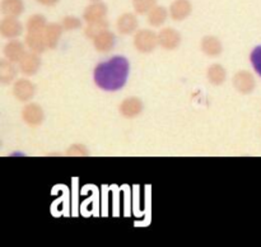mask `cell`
Masks as SVG:
<instances>
[{
	"mask_svg": "<svg viewBox=\"0 0 261 247\" xmlns=\"http://www.w3.org/2000/svg\"><path fill=\"white\" fill-rule=\"evenodd\" d=\"M129 61L122 56H115L94 69V83L103 91H119L126 84L129 76Z\"/></svg>",
	"mask_w": 261,
	"mask_h": 247,
	"instance_id": "6da1fadb",
	"label": "cell"
},
{
	"mask_svg": "<svg viewBox=\"0 0 261 247\" xmlns=\"http://www.w3.org/2000/svg\"><path fill=\"white\" fill-rule=\"evenodd\" d=\"M158 45V35L153 31L140 30L134 36V46L139 52L149 53L152 52Z\"/></svg>",
	"mask_w": 261,
	"mask_h": 247,
	"instance_id": "7a4b0ae2",
	"label": "cell"
},
{
	"mask_svg": "<svg viewBox=\"0 0 261 247\" xmlns=\"http://www.w3.org/2000/svg\"><path fill=\"white\" fill-rule=\"evenodd\" d=\"M36 88L33 86V83L28 79H18L14 81V86H13V94H14L15 98L20 102H28L33 98L35 96Z\"/></svg>",
	"mask_w": 261,
	"mask_h": 247,
	"instance_id": "3957f363",
	"label": "cell"
},
{
	"mask_svg": "<svg viewBox=\"0 0 261 247\" xmlns=\"http://www.w3.org/2000/svg\"><path fill=\"white\" fill-rule=\"evenodd\" d=\"M22 119L30 126H38L45 119L42 107L37 103L25 104L22 109Z\"/></svg>",
	"mask_w": 261,
	"mask_h": 247,
	"instance_id": "277c9868",
	"label": "cell"
},
{
	"mask_svg": "<svg viewBox=\"0 0 261 247\" xmlns=\"http://www.w3.org/2000/svg\"><path fill=\"white\" fill-rule=\"evenodd\" d=\"M233 86L240 93L249 94L255 89V78L250 71L240 70L239 73L234 74L233 76Z\"/></svg>",
	"mask_w": 261,
	"mask_h": 247,
	"instance_id": "5b68a950",
	"label": "cell"
},
{
	"mask_svg": "<svg viewBox=\"0 0 261 247\" xmlns=\"http://www.w3.org/2000/svg\"><path fill=\"white\" fill-rule=\"evenodd\" d=\"M181 42V36L177 31L172 28H165L158 33V43L165 50H175Z\"/></svg>",
	"mask_w": 261,
	"mask_h": 247,
	"instance_id": "8992f818",
	"label": "cell"
},
{
	"mask_svg": "<svg viewBox=\"0 0 261 247\" xmlns=\"http://www.w3.org/2000/svg\"><path fill=\"white\" fill-rule=\"evenodd\" d=\"M120 114L126 119H134L143 111V103L138 97H129L120 104Z\"/></svg>",
	"mask_w": 261,
	"mask_h": 247,
	"instance_id": "52a82bcc",
	"label": "cell"
},
{
	"mask_svg": "<svg viewBox=\"0 0 261 247\" xmlns=\"http://www.w3.org/2000/svg\"><path fill=\"white\" fill-rule=\"evenodd\" d=\"M41 65V60L36 52H25L22 60L19 61V69L24 75H35Z\"/></svg>",
	"mask_w": 261,
	"mask_h": 247,
	"instance_id": "ba28073f",
	"label": "cell"
},
{
	"mask_svg": "<svg viewBox=\"0 0 261 247\" xmlns=\"http://www.w3.org/2000/svg\"><path fill=\"white\" fill-rule=\"evenodd\" d=\"M25 55L24 45L20 41L12 40L4 46V56L7 60L12 61V63H19Z\"/></svg>",
	"mask_w": 261,
	"mask_h": 247,
	"instance_id": "9c48e42d",
	"label": "cell"
},
{
	"mask_svg": "<svg viewBox=\"0 0 261 247\" xmlns=\"http://www.w3.org/2000/svg\"><path fill=\"white\" fill-rule=\"evenodd\" d=\"M22 24L14 18H7L0 24V33L8 40H14L22 35Z\"/></svg>",
	"mask_w": 261,
	"mask_h": 247,
	"instance_id": "30bf717a",
	"label": "cell"
},
{
	"mask_svg": "<svg viewBox=\"0 0 261 247\" xmlns=\"http://www.w3.org/2000/svg\"><path fill=\"white\" fill-rule=\"evenodd\" d=\"M93 45L99 52H109L115 46V35L110 31H103L93 38Z\"/></svg>",
	"mask_w": 261,
	"mask_h": 247,
	"instance_id": "8fae6325",
	"label": "cell"
},
{
	"mask_svg": "<svg viewBox=\"0 0 261 247\" xmlns=\"http://www.w3.org/2000/svg\"><path fill=\"white\" fill-rule=\"evenodd\" d=\"M201 50L205 55L212 56H218L221 55L222 51H223V46H222V42L214 36H206L201 40Z\"/></svg>",
	"mask_w": 261,
	"mask_h": 247,
	"instance_id": "7c38bea8",
	"label": "cell"
},
{
	"mask_svg": "<svg viewBox=\"0 0 261 247\" xmlns=\"http://www.w3.org/2000/svg\"><path fill=\"white\" fill-rule=\"evenodd\" d=\"M61 33H63V28L58 23L46 25L45 31H43V37H45L46 43H47V47L55 48L58 46L59 40L61 37Z\"/></svg>",
	"mask_w": 261,
	"mask_h": 247,
	"instance_id": "4fadbf2b",
	"label": "cell"
},
{
	"mask_svg": "<svg viewBox=\"0 0 261 247\" xmlns=\"http://www.w3.org/2000/svg\"><path fill=\"white\" fill-rule=\"evenodd\" d=\"M25 45L30 47L32 52L42 53L47 47L43 33H27L25 36Z\"/></svg>",
	"mask_w": 261,
	"mask_h": 247,
	"instance_id": "5bb4252c",
	"label": "cell"
},
{
	"mask_svg": "<svg viewBox=\"0 0 261 247\" xmlns=\"http://www.w3.org/2000/svg\"><path fill=\"white\" fill-rule=\"evenodd\" d=\"M206 78H208L209 83L213 86H221L224 83L227 78V71L219 64H213L209 66L208 71H206Z\"/></svg>",
	"mask_w": 261,
	"mask_h": 247,
	"instance_id": "9a60e30c",
	"label": "cell"
},
{
	"mask_svg": "<svg viewBox=\"0 0 261 247\" xmlns=\"http://www.w3.org/2000/svg\"><path fill=\"white\" fill-rule=\"evenodd\" d=\"M138 20L134 15L125 14L117 20V30L121 35H132L137 31Z\"/></svg>",
	"mask_w": 261,
	"mask_h": 247,
	"instance_id": "2e32d148",
	"label": "cell"
},
{
	"mask_svg": "<svg viewBox=\"0 0 261 247\" xmlns=\"http://www.w3.org/2000/svg\"><path fill=\"white\" fill-rule=\"evenodd\" d=\"M13 64L14 63L9 60H2V63H0V81L2 83H12L17 76V69Z\"/></svg>",
	"mask_w": 261,
	"mask_h": 247,
	"instance_id": "e0dca14e",
	"label": "cell"
},
{
	"mask_svg": "<svg viewBox=\"0 0 261 247\" xmlns=\"http://www.w3.org/2000/svg\"><path fill=\"white\" fill-rule=\"evenodd\" d=\"M189 13H190V5L185 0H178V2H176L172 5V9H171V15L176 20L184 19V18L188 17Z\"/></svg>",
	"mask_w": 261,
	"mask_h": 247,
	"instance_id": "ac0fdd59",
	"label": "cell"
},
{
	"mask_svg": "<svg viewBox=\"0 0 261 247\" xmlns=\"http://www.w3.org/2000/svg\"><path fill=\"white\" fill-rule=\"evenodd\" d=\"M46 28V20L43 17L40 15H35V17L30 18L27 23L28 33H43Z\"/></svg>",
	"mask_w": 261,
	"mask_h": 247,
	"instance_id": "d6986e66",
	"label": "cell"
},
{
	"mask_svg": "<svg viewBox=\"0 0 261 247\" xmlns=\"http://www.w3.org/2000/svg\"><path fill=\"white\" fill-rule=\"evenodd\" d=\"M105 13H106V10L103 9V7H101V5H96V7L89 8V9L87 10V13L84 14V18H86V20L88 23L98 22V20H102Z\"/></svg>",
	"mask_w": 261,
	"mask_h": 247,
	"instance_id": "ffe728a7",
	"label": "cell"
},
{
	"mask_svg": "<svg viewBox=\"0 0 261 247\" xmlns=\"http://www.w3.org/2000/svg\"><path fill=\"white\" fill-rule=\"evenodd\" d=\"M106 27L107 25L105 24V23H102V20H98V22H93V23H89L88 28L86 30V36L87 37L92 38L93 40L94 37H96L98 33L103 32V31H106Z\"/></svg>",
	"mask_w": 261,
	"mask_h": 247,
	"instance_id": "44dd1931",
	"label": "cell"
},
{
	"mask_svg": "<svg viewBox=\"0 0 261 247\" xmlns=\"http://www.w3.org/2000/svg\"><path fill=\"white\" fill-rule=\"evenodd\" d=\"M148 20H149L150 24L155 25V27H158V25H161L162 23H165V20H166L165 9H161V8H158V9L153 10V12L150 13Z\"/></svg>",
	"mask_w": 261,
	"mask_h": 247,
	"instance_id": "7402d4cb",
	"label": "cell"
},
{
	"mask_svg": "<svg viewBox=\"0 0 261 247\" xmlns=\"http://www.w3.org/2000/svg\"><path fill=\"white\" fill-rule=\"evenodd\" d=\"M250 60H251V64L255 70H256V73L261 76V46H257L252 50L251 55H250Z\"/></svg>",
	"mask_w": 261,
	"mask_h": 247,
	"instance_id": "603a6c76",
	"label": "cell"
},
{
	"mask_svg": "<svg viewBox=\"0 0 261 247\" xmlns=\"http://www.w3.org/2000/svg\"><path fill=\"white\" fill-rule=\"evenodd\" d=\"M4 13L13 15L19 14V13H22V4L19 2H10V0H7L4 4Z\"/></svg>",
	"mask_w": 261,
	"mask_h": 247,
	"instance_id": "cb8c5ba5",
	"label": "cell"
},
{
	"mask_svg": "<svg viewBox=\"0 0 261 247\" xmlns=\"http://www.w3.org/2000/svg\"><path fill=\"white\" fill-rule=\"evenodd\" d=\"M66 155H71V157H84V155H88V150L83 145L75 144L69 148V150L66 152Z\"/></svg>",
	"mask_w": 261,
	"mask_h": 247,
	"instance_id": "d4e9b609",
	"label": "cell"
},
{
	"mask_svg": "<svg viewBox=\"0 0 261 247\" xmlns=\"http://www.w3.org/2000/svg\"><path fill=\"white\" fill-rule=\"evenodd\" d=\"M64 28L68 31L70 30H75V28H78L79 25H81V22H79L76 18H66L65 20H64Z\"/></svg>",
	"mask_w": 261,
	"mask_h": 247,
	"instance_id": "484cf974",
	"label": "cell"
}]
</instances>
